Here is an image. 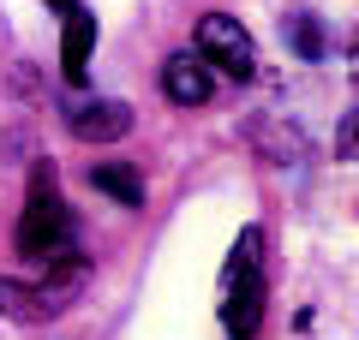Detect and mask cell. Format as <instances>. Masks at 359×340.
<instances>
[{
  "label": "cell",
  "instance_id": "obj_1",
  "mask_svg": "<svg viewBox=\"0 0 359 340\" xmlns=\"http://www.w3.org/2000/svg\"><path fill=\"white\" fill-rule=\"evenodd\" d=\"M66 245H72V209H66L54 191H30L25 215H18V257L48 263V257H60Z\"/></svg>",
  "mask_w": 359,
  "mask_h": 340
},
{
  "label": "cell",
  "instance_id": "obj_2",
  "mask_svg": "<svg viewBox=\"0 0 359 340\" xmlns=\"http://www.w3.org/2000/svg\"><path fill=\"white\" fill-rule=\"evenodd\" d=\"M198 54H204L210 66H222L228 78H240V84L257 78V42L233 13H210L204 24H198Z\"/></svg>",
  "mask_w": 359,
  "mask_h": 340
},
{
  "label": "cell",
  "instance_id": "obj_3",
  "mask_svg": "<svg viewBox=\"0 0 359 340\" xmlns=\"http://www.w3.org/2000/svg\"><path fill=\"white\" fill-rule=\"evenodd\" d=\"M162 90H168V101H180V108H204L210 90H216L210 60H204V54H168V66H162Z\"/></svg>",
  "mask_w": 359,
  "mask_h": 340
},
{
  "label": "cell",
  "instance_id": "obj_4",
  "mask_svg": "<svg viewBox=\"0 0 359 340\" xmlns=\"http://www.w3.org/2000/svg\"><path fill=\"white\" fill-rule=\"evenodd\" d=\"M72 138H84V143H120L132 132V108L126 101H84V108H72Z\"/></svg>",
  "mask_w": 359,
  "mask_h": 340
},
{
  "label": "cell",
  "instance_id": "obj_5",
  "mask_svg": "<svg viewBox=\"0 0 359 340\" xmlns=\"http://www.w3.org/2000/svg\"><path fill=\"white\" fill-rule=\"evenodd\" d=\"M257 316H264V275H240L228 287V304H222V323H228L233 340H252Z\"/></svg>",
  "mask_w": 359,
  "mask_h": 340
},
{
  "label": "cell",
  "instance_id": "obj_6",
  "mask_svg": "<svg viewBox=\"0 0 359 340\" xmlns=\"http://www.w3.org/2000/svg\"><path fill=\"white\" fill-rule=\"evenodd\" d=\"M90 48H96V18L78 6V13H66V36H60V66H66V78H72V84H84Z\"/></svg>",
  "mask_w": 359,
  "mask_h": 340
},
{
  "label": "cell",
  "instance_id": "obj_7",
  "mask_svg": "<svg viewBox=\"0 0 359 340\" xmlns=\"http://www.w3.org/2000/svg\"><path fill=\"white\" fill-rule=\"evenodd\" d=\"M90 179H96V191H108L114 203H126V209H138L144 203V173L126 162H96L90 167Z\"/></svg>",
  "mask_w": 359,
  "mask_h": 340
},
{
  "label": "cell",
  "instance_id": "obj_8",
  "mask_svg": "<svg viewBox=\"0 0 359 340\" xmlns=\"http://www.w3.org/2000/svg\"><path fill=\"white\" fill-rule=\"evenodd\" d=\"M0 316H13V323H48V304H42V292L36 287H25V281H13V275H0Z\"/></svg>",
  "mask_w": 359,
  "mask_h": 340
},
{
  "label": "cell",
  "instance_id": "obj_9",
  "mask_svg": "<svg viewBox=\"0 0 359 340\" xmlns=\"http://www.w3.org/2000/svg\"><path fill=\"white\" fill-rule=\"evenodd\" d=\"M257 257H264V227H245L233 257H228V269H222V287H233L240 275H257Z\"/></svg>",
  "mask_w": 359,
  "mask_h": 340
},
{
  "label": "cell",
  "instance_id": "obj_10",
  "mask_svg": "<svg viewBox=\"0 0 359 340\" xmlns=\"http://www.w3.org/2000/svg\"><path fill=\"white\" fill-rule=\"evenodd\" d=\"M335 155H341V162H359V108L347 113L341 132H335Z\"/></svg>",
  "mask_w": 359,
  "mask_h": 340
},
{
  "label": "cell",
  "instance_id": "obj_11",
  "mask_svg": "<svg viewBox=\"0 0 359 340\" xmlns=\"http://www.w3.org/2000/svg\"><path fill=\"white\" fill-rule=\"evenodd\" d=\"M294 48L306 54V60H318V54H323V30L311 24V18H294Z\"/></svg>",
  "mask_w": 359,
  "mask_h": 340
},
{
  "label": "cell",
  "instance_id": "obj_12",
  "mask_svg": "<svg viewBox=\"0 0 359 340\" xmlns=\"http://www.w3.org/2000/svg\"><path fill=\"white\" fill-rule=\"evenodd\" d=\"M48 6H60V13H78V0H48Z\"/></svg>",
  "mask_w": 359,
  "mask_h": 340
},
{
  "label": "cell",
  "instance_id": "obj_13",
  "mask_svg": "<svg viewBox=\"0 0 359 340\" xmlns=\"http://www.w3.org/2000/svg\"><path fill=\"white\" fill-rule=\"evenodd\" d=\"M353 78H359V48H353Z\"/></svg>",
  "mask_w": 359,
  "mask_h": 340
}]
</instances>
